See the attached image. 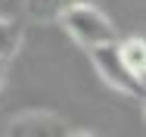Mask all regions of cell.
<instances>
[{"instance_id": "1", "label": "cell", "mask_w": 146, "mask_h": 137, "mask_svg": "<svg viewBox=\"0 0 146 137\" xmlns=\"http://www.w3.org/2000/svg\"><path fill=\"white\" fill-rule=\"evenodd\" d=\"M59 22H62L65 31L75 37V44H81L84 50H93V47H103V44L118 41L115 25L109 22V16H106L103 9L93 6V0L65 9V13L59 16Z\"/></svg>"}, {"instance_id": "2", "label": "cell", "mask_w": 146, "mask_h": 137, "mask_svg": "<svg viewBox=\"0 0 146 137\" xmlns=\"http://www.w3.org/2000/svg\"><path fill=\"white\" fill-rule=\"evenodd\" d=\"M87 53H90L93 69L100 72V78L109 84V87H115V90H121L124 97H134V100L143 97V81L127 72V65L121 62V53H118L115 41H112V44H103V47H93Z\"/></svg>"}, {"instance_id": "3", "label": "cell", "mask_w": 146, "mask_h": 137, "mask_svg": "<svg viewBox=\"0 0 146 137\" xmlns=\"http://www.w3.org/2000/svg\"><path fill=\"white\" fill-rule=\"evenodd\" d=\"M68 122L56 112L44 109H28L9 118V125L3 128V137H68Z\"/></svg>"}, {"instance_id": "4", "label": "cell", "mask_w": 146, "mask_h": 137, "mask_svg": "<svg viewBox=\"0 0 146 137\" xmlns=\"http://www.w3.org/2000/svg\"><path fill=\"white\" fill-rule=\"evenodd\" d=\"M87 0H25V13L31 22H59V16Z\"/></svg>"}, {"instance_id": "5", "label": "cell", "mask_w": 146, "mask_h": 137, "mask_svg": "<svg viewBox=\"0 0 146 137\" xmlns=\"http://www.w3.org/2000/svg\"><path fill=\"white\" fill-rule=\"evenodd\" d=\"M115 44H118V53H121V62L127 65V72L143 81V72H146V41L143 37H124V41H115Z\"/></svg>"}, {"instance_id": "6", "label": "cell", "mask_w": 146, "mask_h": 137, "mask_svg": "<svg viewBox=\"0 0 146 137\" xmlns=\"http://www.w3.org/2000/svg\"><path fill=\"white\" fill-rule=\"evenodd\" d=\"M22 41H25V28L19 22H13V19H6V16H0V59L9 62L19 53Z\"/></svg>"}, {"instance_id": "7", "label": "cell", "mask_w": 146, "mask_h": 137, "mask_svg": "<svg viewBox=\"0 0 146 137\" xmlns=\"http://www.w3.org/2000/svg\"><path fill=\"white\" fill-rule=\"evenodd\" d=\"M3 81H6V62L0 59V87H3Z\"/></svg>"}, {"instance_id": "8", "label": "cell", "mask_w": 146, "mask_h": 137, "mask_svg": "<svg viewBox=\"0 0 146 137\" xmlns=\"http://www.w3.org/2000/svg\"><path fill=\"white\" fill-rule=\"evenodd\" d=\"M68 137H93V134H87V131H68Z\"/></svg>"}]
</instances>
